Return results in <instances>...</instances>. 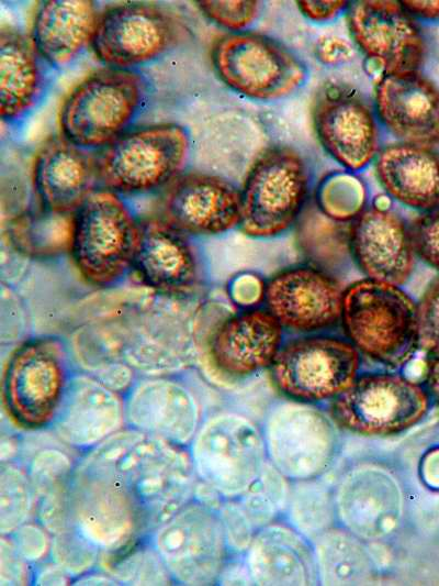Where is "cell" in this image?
<instances>
[{
	"instance_id": "6da1fadb",
	"label": "cell",
	"mask_w": 439,
	"mask_h": 586,
	"mask_svg": "<svg viewBox=\"0 0 439 586\" xmlns=\"http://www.w3.org/2000/svg\"><path fill=\"white\" fill-rule=\"evenodd\" d=\"M195 489L188 447L119 431L75 465L72 524L101 552H116L149 540L194 499Z\"/></svg>"
},
{
	"instance_id": "7a4b0ae2",
	"label": "cell",
	"mask_w": 439,
	"mask_h": 586,
	"mask_svg": "<svg viewBox=\"0 0 439 586\" xmlns=\"http://www.w3.org/2000/svg\"><path fill=\"white\" fill-rule=\"evenodd\" d=\"M149 96L150 84L137 69L99 68L64 98L57 118L60 134L82 148L103 150L131 130Z\"/></svg>"
},
{
	"instance_id": "3957f363",
	"label": "cell",
	"mask_w": 439,
	"mask_h": 586,
	"mask_svg": "<svg viewBox=\"0 0 439 586\" xmlns=\"http://www.w3.org/2000/svg\"><path fill=\"white\" fill-rule=\"evenodd\" d=\"M142 222L119 194L95 190L74 215L70 251L90 285L108 287L133 269Z\"/></svg>"
},
{
	"instance_id": "277c9868",
	"label": "cell",
	"mask_w": 439,
	"mask_h": 586,
	"mask_svg": "<svg viewBox=\"0 0 439 586\" xmlns=\"http://www.w3.org/2000/svg\"><path fill=\"white\" fill-rule=\"evenodd\" d=\"M341 319L351 343L378 362L402 365L419 347L417 305L399 286L370 278L352 284Z\"/></svg>"
},
{
	"instance_id": "5b68a950",
	"label": "cell",
	"mask_w": 439,
	"mask_h": 586,
	"mask_svg": "<svg viewBox=\"0 0 439 586\" xmlns=\"http://www.w3.org/2000/svg\"><path fill=\"white\" fill-rule=\"evenodd\" d=\"M190 152V133L181 124L131 129L98 155L99 184L119 195L153 191L182 174Z\"/></svg>"
},
{
	"instance_id": "8992f818",
	"label": "cell",
	"mask_w": 439,
	"mask_h": 586,
	"mask_svg": "<svg viewBox=\"0 0 439 586\" xmlns=\"http://www.w3.org/2000/svg\"><path fill=\"white\" fill-rule=\"evenodd\" d=\"M309 186L306 159L296 148L274 144L252 163L241 192L239 228L255 239L277 236L301 214Z\"/></svg>"
},
{
	"instance_id": "52a82bcc",
	"label": "cell",
	"mask_w": 439,
	"mask_h": 586,
	"mask_svg": "<svg viewBox=\"0 0 439 586\" xmlns=\"http://www.w3.org/2000/svg\"><path fill=\"white\" fill-rule=\"evenodd\" d=\"M213 68L229 89L251 100L275 101L306 81L305 63L283 43L244 31L219 36L211 48Z\"/></svg>"
},
{
	"instance_id": "ba28073f",
	"label": "cell",
	"mask_w": 439,
	"mask_h": 586,
	"mask_svg": "<svg viewBox=\"0 0 439 586\" xmlns=\"http://www.w3.org/2000/svg\"><path fill=\"white\" fill-rule=\"evenodd\" d=\"M69 385V361L61 342L54 338L26 341L12 352L4 369L5 412L21 429H46L53 425Z\"/></svg>"
},
{
	"instance_id": "9c48e42d",
	"label": "cell",
	"mask_w": 439,
	"mask_h": 586,
	"mask_svg": "<svg viewBox=\"0 0 439 586\" xmlns=\"http://www.w3.org/2000/svg\"><path fill=\"white\" fill-rule=\"evenodd\" d=\"M189 32L172 10L150 2H122L100 13L91 43L108 67L137 69L178 47Z\"/></svg>"
},
{
	"instance_id": "30bf717a",
	"label": "cell",
	"mask_w": 439,
	"mask_h": 586,
	"mask_svg": "<svg viewBox=\"0 0 439 586\" xmlns=\"http://www.w3.org/2000/svg\"><path fill=\"white\" fill-rule=\"evenodd\" d=\"M429 409V395L418 383L397 374H367L353 382L331 405L341 428L365 436L402 433Z\"/></svg>"
},
{
	"instance_id": "8fae6325",
	"label": "cell",
	"mask_w": 439,
	"mask_h": 586,
	"mask_svg": "<svg viewBox=\"0 0 439 586\" xmlns=\"http://www.w3.org/2000/svg\"><path fill=\"white\" fill-rule=\"evenodd\" d=\"M175 582L209 585L221 576L227 552L223 520L193 499L150 537Z\"/></svg>"
},
{
	"instance_id": "7c38bea8",
	"label": "cell",
	"mask_w": 439,
	"mask_h": 586,
	"mask_svg": "<svg viewBox=\"0 0 439 586\" xmlns=\"http://www.w3.org/2000/svg\"><path fill=\"white\" fill-rule=\"evenodd\" d=\"M360 353L348 341L308 336L280 349L271 365L275 386L300 401L336 398L358 377Z\"/></svg>"
},
{
	"instance_id": "4fadbf2b",
	"label": "cell",
	"mask_w": 439,
	"mask_h": 586,
	"mask_svg": "<svg viewBox=\"0 0 439 586\" xmlns=\"http://www.w3.org/2000/svg\"><path fill=\"white\" fill-rule=\"evenodd\" d=\"M347 23L354 44L382 76L421 71L428 40L419 21L401 2H353L348 7Z\"/></svg>"
},
{
	"instance_id": "5bb4252c",
	"label": "cell",
	"mask_w": 439,
	"mask_h": 586,
	"mask_svg": "<svg viewBox=\"0 0 439 586\" xmlns=\"http://www.w3.org/2000/svg\"><path fill=\"white\" fill-rule=\"evenodd\" d=\"M312 122L325 152L350 172L363 169L380 152L375 109L352 87L324 85L313 100Z\"/></svg>"
},
{
	"instance_id": "9a60e30c",
	"label": "cell",
	"mask_w": 439,
	"mask_h": 586,
	"mask_svg": "<svg viewBox=\"0 0 439 586\" xmlns=\"http://www.w3.org/2000/svg\"><path fill=\"white\" fill-rule=\"evenodd\" d=\"M189 452L196 478L224 497L244 494L259 473V435L252 427L235 419H217L203 425Z\"/></svg>"
},
{
	"instance_id": "2e32d148",
	"label": "cell",
	"mask_w": 439,
	"mask_h": 586,
	"mask_svg": "<svg viewBox=\"0 0 439 586\" xmlns=\"http://www.w3.org/2000/svg\"><path fill=\"white\" fill-rule=\"evenodd\" d=\"M241 192L229 180L190 172L167 187L160 218L187 235H218L239 226Z\"/></svg>"
},
{
	"instance_id": "e0dca14e",
	"label": "cell",
	"mask_w": 439,
	"mask_h": 586,
	"mask_svg": "<svg viewBox=\"0 0 439 586\" xmlns=\"http://www.w3.org/2000/svg\"><path fill=\"white\" fill-rule=\"evenodd\" d=\"M379 121L398 142L439 147V86L423 71L382 76L374 90Z\"/></svg>"
},
{
	"instance_id": "ac0fdd59",
	"label": "cell",
	"mask_w": 439,
	"mask_h": 586,
	"mask_svg": "<svg viewBox=\"0 0 439 586\" xmlns=\"http://www.w3.org/2000/svg\"><path fill=\"white\" fill-rule=\"evenodd\" d=\"M60 133L46 139L33 163V184L43 209L75 214L95 191L98 156Z\"/></svg>"
},
{
	"instance_id": "d6986e66",
	"label": "cell",
	"mask_w": 439,
	"mask_h": 586,
	"mask_svg": "<svg viewBox=\"0 0 439 586\" xmlns=\"http://www.w3.org/2000/svg\"><path fill=\"white\" fill-rule=\"evenodd\" d=\"M349 248L370 279L396 286L410 277L417 257L409 224L381 207L358 214L349 231Z\"/></svg>"
},
{
	"instance_id": "ffe728a7",
	"label": "cell",
	"mask_w": 439,
	"mask_h": 586,
	"mask_svg": "<svg viewBox=\"0 0 439 586\" xmlns=\"http://www.w3.org/2000/svg\"><path fill=\"white\" fill-rule=\"evenodd\" d=\"M268 310L282 327L315 331L341 318L344 292L325 273L296 267L275 275L266 287Z\"/></svg>"
},
{
	"instance_id": "44dd1931",
	"label": "cell",
	"mask_w": 439,
	"mask_h": 586,
	"mask_svg": "<svg viewBox=\"0 0 439 586\" xmlns=\"http://www.w3.org/2000/svg\"><path fill=\"white\" fill-rule=\"evenodd\" d=\"M283 327L269 311L254 309L225 320L213 333V366L230 378H245L272 365L281 349Z\"/></svg>"
},
{
	"instance_id": "7402d4cb",
	"label": "cell",
	"mask_w": 439,
	"mask_h": 586,
	"mask_svg": "<svg viewBox=\"0 0 439 586\" xmlns=\"http://www.w3.org/2000/svg\"><path fill=\"white\" fill-rule=\"evenodd\" d=\"M55 70L35 48L30 35L8 25L0 31V117L18 125L42 103Z\"/></svg>"
},
{
	"instance_id": "603a6c76",
	"label": "cell",
	"mask_w": 439,
	"mask_h": 586,
	"mask_svg": "<svg viewBox=\"0 0 439 586\" xmlns=\"http://www.w3.org/2000/svg\"><path fill=\"white\" fill-rule=\"evenodd\" d=\"M189 235L160 217L142 222L133 269L146 286L169 294H184L199 279V259Z\"/></svg>"
},
{
	"instance_id": "cb8c5ba5",
	"label": "cell",
	"mask_w": 439,
	"mask_h": 586,
	"mask_svg": "<svg viewBox=\"0 0 439 586\" xmlns=\"http://www.w3.org/2000/svg\"><path fill=\"white\" fill-rule=\"evenodd\" d=\"M100 11L90 0H46L37 4L30 37L55 70L72 65L91 48Z\"/></svg>"
},
{
	"instance_id": "d4e9b609",
	"label": "cell",
	"mask_w": 439,
	"mask_h": 586,
	"mask_svg": "<svg viewBox=\"0 0 439 586\" xmlns=\"http://www.w3.org/2000/svg\"><path fill=\"white\" fill-rule=\"evenodd\" d=\"M375 174L383 189L409 208L439 209V151L406 143L380 150Z\"/></svg>"
},
{
	"instance_id": "484cf974",
	"label": "cell",
	"mask_w": 439,
	"mask_h": 586,
	"mask_svg": "<svg viewBox=\"0 0 439 586\" xmlns=\"http://www.w3.org/2000/svg\"><path fill=\"white\" fill-rule=\"evenodd\" d=\"M75 465L63 452L45 449L34 455L29 469L38 520L56 534L72 527L70 486Z\"/></svg>"
},
{
	"instance_id": "4316f807",
	"label": "cell",
	"mask_w": 439,
	"mask_h": 586,
	"mask_svg": "<svg viewBox=\"0 0 439 586\" xmlns=\"http://www.w3.org/2000/svg\"><path fill=\"white\" fill-rule=\"evenodd\" d=\"M335 434L327 424L275 427L268 434L273 462L293 478L323 472L335 452Z\"/></svg>"
},
{
	"instance_id": "83f0119b",
	"label": "cell",
	"mask_w": 439,
	"mask_h": 586,
	"mask_svg": "<svg viewBox=\"0 0 439 586\" xmlns=\"http://www.w3.org/2000/svg\"><path fill=\"white\" fill-rule=\"evenodd\" d=\"M75 214H60L41 209L25 212L13 220L12 242L19 251L34 257H50L70 251Z\"/></svg>"
},
{
	"instance_id": "f1b7e54d",
	"label": "cell",
	"mask_w": 439,
	"mask_h": 586,
	"mask_svg": "<svg viewBox=\"0 0 439 586\" xmlns=\"http://www.w3.org/2000/svg\"><path fill=\"white\" fill-rule=\"evenodd\" d=\"M99 563L116 582L134 585L173 582L150 539L116 552H101Z\"/></svg>"
},
{
	"instance_id": "f546056e",
	"label": "cell",
	"mask_w": 439,
	"mask_h": 586,
	"mask_svg": "<svg viewBox=\"0 0 439 586\" xmlns=\"http://www.w3.org/2000/svg\"><path fill=\"white\" fill-rule=\"evenodd\" d=\"M35 508L29 473L15 464L1 466L0 521L3 534L13 533Z\"/></svg>"
},
{
	"instance_id": "4dcf8cb0",
	"label": "cell",
	"mask_w": 439,
	"mask_h": 586,
	"mask_svg": "<svg viewBox=\"0 0 439 586\" xmlns=\"http://www.w3.org/2000/svg\"><path fill=\"white\" fill-rule=\"evenodd\" d=\"M100 552L75 526L53 537L52 559L71 577L83 576L93 568L99 562Z\"/></svg>"
},
{
	"instance_id": "1f68e13d",
	"label": "cell",
	"mask_w": 439,
	"mask_h": 586,
	"mask_svg": "<svg viewBox=\"0 0 439 586\" xmlns=\"http://www.w3.org/2000/svg\"><path fill=\"white\" fill-rule=\"evenodd\" d=\"M195 5L207 20L230 33L246 31L258 19L262 7L255 0H201Z\"/></svg>"
},
{
	"instance_id": "d6a6232c",
	"label": "cell",
	"mask_w": 439,
	"mask_h": 586,
	"mask_svg": "<svg viewBox=\"0 0 439 586\" xmlns=\"http://www.w3.org/2000/svg\"><path fill=\"white\" fill-rule=\"evenodd\" d=\"M409 230L416 256L439 270V209L421 212Z\"/></svg>"
},
{
	"instance_id": "836d02e7",
	"label": "cell",
	"mask_w": 439,
	"mask_h": 586,
	"mask_svg": "<svg viewBox=\"0 0 439 586\" xmlns=\"http://www.w3.org/2000/svg\"><path fill=\"white\" fill-rule=\"evenodd\" d=\"M419 347L439 351V276L425 290L417 305Z\"/></svg>"
},
{
	"instance_id": "e575fe53",
	"label": "cell",
	"mask_w": 439,
	"mask_h": 586,
	"mask_svg": "<svg viewBox=\"0 0 439 586\" xmlns=\"http://www.w3.org/2000/svg\"><path fill=\"white\" fill-rule=\"evenodd\" d=\"M49 533L44 526L26 521L11 533V540L27 562H38L50 553L53 538Z\"/></svg>"
},
{
	"instance_id": "d590c367",
	"label": "cell",
	"mask_w": 439,
	"mask_h": 586,
	"mask_svg": "<svg viewBox=\"0 0 439 586\" xmlns=\"http://www.w3.org/2000/svg\"><path fill=\"white\" fill-rule=\"evenodd\" d=\"M1 584L24 585L29 582L27 561L19 553L12 540H1Z\"/></svg>"
},
{
	"instance_id": "8d00e7d4",
	"label": "cell",
	"mask_w": 439,
	"mask_h": 586,
	"mask_svg": "<svg viewBox=\"0 0 439 586\" xmlns=\"http://www.w3.org/2000/svg\"><path fill=\"white\" fill-rule=\"evenodd\" d=\"M296 4L306 19L317 23L337 19L349 7L347 1H297Z\"/></svg>"
},
{
	"instance_id": "74e56055",
	"label": "cell",
	"mask_w": 439,
	"mask_h": 586,
	"mask_svg": "<svg viewBox=\"0 0 439 586\" xmlns=\"http://www.w3.org/2000/svg\"><path fill=\"white\" fill-rule=\"evenodd\" d=\"M404 9L417 21L439 23V1H401Z\"/></svg>"
},
{
	"instance_id": "f35d334b",
	"label": "cell",
	"mask_w": 439,
	"mask_h": 586,
	"mask_svg": "<svg viewBox=\"0 0 439 586\" xmlns=\"http://www.w3.org/2000/svg\"><path fill=\"white\" fill-rule=\"evenodd\" d=\"M426 383L429 392L439 402V351L429 353L426 363Z\"/></svg>"
},
{
	"instance_id": "ab89813d",
	"label": "cell",
	"mask_w": 439,
	"mask_h": 586,
	"mask_svg": "<svg viewBox=\"0 0 439 586\" xmlns=\"http://www.w3.org/2000/svg\"><path fill=\"white\" fill-rule=\"evenodd\" d=\"M71 581V576L56 563L45 566L37 574L36 582L41 585H66Z\"/></svg>"
},
{
	"instance_id": "60d3db41",
	"label": "cell",
	"mask_w": 439,
	"mask_h": 586,
	"mask_svg": "<svg viewBox=\"0 0 439 586\" xmlns=\"http://www.w3.org/2000/svg\"><path fill=\"white\" fill-rule=\"evenodd\" d=\"M337 40H333L334 48H330L329 45L324 42L320 47H318L319 57L325 63H337L338 60H345L346 56H349L350 48L346 45L344 41H340L338 46L335 48Z\"/></svg>"
}]
</instances>
